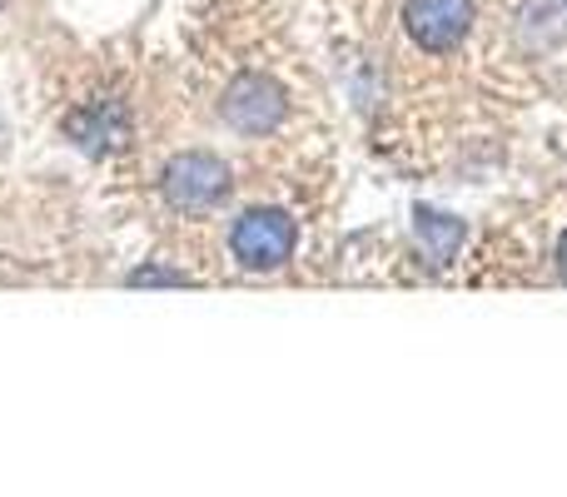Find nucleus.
Wrapping results in <instances>:
<instances>
[{
    "instance_id": "2",
    "label": "nucleus",
    "mask_w": 567,
    "mask_h": 497,
    "mask_svg": "<svg viewBox=\"0 0 567 497\" xmlns=\"http://www.w3.org/2000/svg\"><path fill=\"white\" fill-rule=\"evenodd\" d=\"M229 195V165L219 155L189 149L165 165V199L175 209H209Z\"/></svg>"
},
{
    "instance_id": "7",
    "label": "nucleus",
    "mask_w": 567,
    "mask_h": 497,
    "mask_svg": "<svg viewBox=\"0 0 567 497\" xmlns=\"http://www.w3.org/2000/svg\"><path fill=\"white\" fill-rule=\"evenodd\" d=\"M130 283H189L185 273H169V269H135Z\"/></svg>"
},
{
    "instance_id": "5",
    "label": "nucleus",
    "mask_w": 567,
    "mask_h": 497,
    "mask_svg": "<svg viewBox=\"0 0 567 497\" xmlns=\"http://www.w3.org/2000/svg\"><path fill=\"white\" fill-rule=\"evenodd\" d=\"M65 135L75 139L85 155H110V149H120L125 145V135H130V115H125V105L120 100H95V105H85V110H75V115L65 120Z\"/></svg>"
},
{
    "instance_id": "1",
    "label": "nucleus",
    "mask_w": 567,
    "mask_h": 497,
    "mask_svg": "<svg viewBox=\"0 0 567 497\" xmlns=\"http://www.w3.org/2000/svg\"><path fill=\"white\" fill-rule=\"evenodd\" d=\"M293 245H299V225L284 209H245L229 229V253L255 273L284 269L293 259Z\"/></svg>"
},
{
    "instance_id": "8",
    "label": "nucleus",
    "mask_w": 567,
    "mask_h": 497,
    "mask_svg": "<svg viewBox=\"0 0 567 497\" xmlns=\"http://www.w3.org/2000/svg\"><path fill=\"white\" fill-rule=\"evenodd\" d=\"M558 269H563V279H567V235L558 239Z\"/></svg>"
},
{
    "instance_id": "6",
    "label": "nucleus",
    "mask_w": 567,
    "mask_h": 497,
    "mask_svg": "<svg viewBox=\"0 0 567 497\" xmlns=\"http://www.w3.org/2000/svg\"><path fill=\"white\" fill-rule=\"evenodd\" d=\"M413 229H419V245L429 249L433 263H453L458 259V249H463V239H468L463 219L439 215V209H419V215H413Z\"/></svg>"
},
{
    "instance_id": "3",
    "label": "nucleus",
    "mask_w": 567,
    "mask_h": 497,
    "mask_svg": "<svg viewBox=\"0 0 567 497\" xmlns=\"http://www.w3.org/2000/svg\"><path fill=\"white\" fill-rule=\"evenodd\" d=\"M219 115L239 130V135H269L284 120V90L269 75H239L225 90V105Z\"/></svg>"
},
{
    "instance_id": "4",
    "label": "nucleus",
    "mask_w": 567,
    "mask_h": 497,
    "mask_svg": "<svg viewBox=\"0 0 567 497\" xmlns=\"http://www.w3.org/2000/svg\"><path fill=\"white\" fill-rule=\"evenodd\" d=\"M403 25L423 50L443 55L453 50L473 25V0H409L403 6Z\"/></svg>"
}]
</instances>
